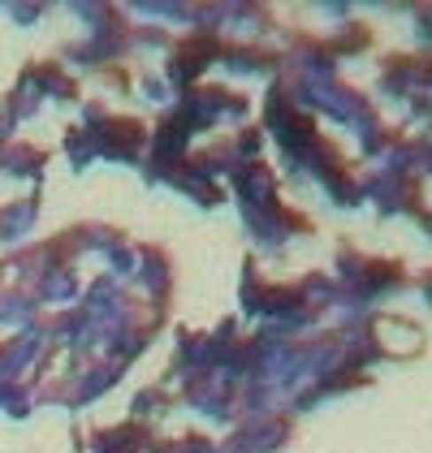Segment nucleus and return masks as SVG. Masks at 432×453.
Instances as JSON below:
<instances>
[]
</instances>
